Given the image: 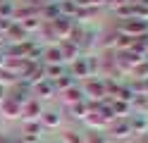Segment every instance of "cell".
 <instances>
[]
</instances>
